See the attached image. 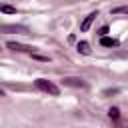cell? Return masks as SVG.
Segmentation results:
<instances>
[{
	"mask_svg": "<svg viewBox=\"0 0 128 128\" xmlns=\"http://www.w3.org/2000/svg\"><path fill=\"white\" fill-rule=\"evenodd\" d=\"M96 16H98L96 12H92V14H88V16L84 18V22L80 24V30H82V32H88V28L92 26V22H94V18H96Z\"/></svg>",
	"mask_w": 128,
	"mask_h": 128,
	"instance_id": "4",
	"label": "cell"
},
{
	"mask_svg": "<svg viewBox=\"0 0 128 128\" xmlns=\"http://www.w3.org/2000/svg\"><path fill=\"white\" fill-rule=\"evenodd\" d=\"M108 116H110L112 120H118V118H120V110H118L116 106H112V108L108 110Z\"/></svg>",
	"mask_w": 128,
	"mask_h": 128,
	"instance_id": "7",
	"label": "cell"
},
{
	"mask_svg": "<svg viewBox=\"0 0 128 128\" xmlns=\"http://www.w3.org/2000/svg\"><path fill=\"white\" fill-rule=\"evenodd\" d=\"M34 86H36L38 90L46 92V94H52V96H58V94H60V88H58L54 82L46 80V78H38V80H34Z\"/></svg>",
	"mask_w": 128,
	"mask_h": 128,
	"instance_id": "1",
	"label": "cell"
},
{
	"mask_svg": "<svg viewBox=\"0 0 128 128\" xmlns=\"http://www.w3.org/2000/svg\"><path fill=\"white\" fill-rule=\"evenodd\" d=\"M62 84H64V86H72V88H86V82H84L82 78H74V76L62 78Z\"/></svg>",
	"mask_w": 128,
	"mask_h": 128,
	"instance_id": "2",
	"label": "cell"
},
{
	"mask_svg": "<svg viewBox=\"0 0 128 128\" xmlns=\"http://www.w3.org/2000/svg\"><path fill=\"white\" fill-rule=\"evenodd\" d=\"M0 10H2L4 14H16V8H14V6H8V4H4Z\"/></svg>",
	"mask_w": 128,
	"mask_h": 128,
	"instance_id": "10",
	"label": "cell"
},
{
	"mask_svg": "<svg viewBox=\"0 0 128 128\" xmlns=\"http://www.w3.org/2000/svg\"><path fill=\"white\" fill-rule=\"evenodd\" d=\"M6 46H8L10 50H16V52H28V54H32V52H34L30 46H24V44H18V42H8Z\"/></svg>",
	"mask_w": 128,
	"mask_h": 128,
	"instance_id": "3",
	"label": "cell"
},
{
	"mask_svg": "<svg viewBox=\"0 0 128 128\" xmlns=\"http://www.w3.org/2000/svg\"><path fill=\"white\" fill-rule=\"evenodd\" d=\"M76 50H78L80 54H90V44H88V42H78V44H76Z\"/></svg>",
	"mask_w": 128,
	"mask_h": 128,
	"instance_id": "6",
	"label": "cell"
},
{
	"mask_svg": "<svg viewBox=\"0 0 128 128\" xmlns=\"http://www.w3.org/2000/svg\"><path fill=\"white\" fill-rule=\"evenodd\" d=\"M2 30H4V32H24L22 26H4Z\"/></svg>",
	"mask_w": 128,
	"mask_h": 128,
	"instance_id": "9",
	"label": "cell"
},
{
	"mask_svg": "<svg viewBox=\"0 0 128 128\" xmlns=\"http://www.w3.org/2000/svg\"><path fill=\"white\" fill-rule=\"evenodd\" d=\"M34 60H40V62H50V56H44V54H36V52H32L30 54Z\"/></svg>",
	"mask_w": 128,
	"mask_h": 128,
	"instance_id": "8",
	"label": "cell"
},
{
	"mask_svg": "<svg viewBox=\"0 0 128 128\" xmlns=\"http://www.w3.org/2000/svg\"><path fill=\"white\" fill-rule=\"evenodd\" d=\"M106 32H108V28H106V26H104V28H102V30H100V32H98V34H100V36H106Z\"/></svg>",
	"mask_w": 128,
	"mask_h": 128,
	"instance_id": "12",
	"label": "cell"
},
{
	"mask_svg": "<svg viewBox=\"0 0 128 128\" xmlns=\"http://www.w3.org/2000/svg\"><path fill=\"white\" fill-rule=\"evenodd\" d=\"M100 44H102V46H118L120 42H118L116 38H110V36H102V38H100Z\"/></svg>",
	"mask_w": 128,
	"mask_h": 128,
	"instance_id": "5",
	"label": "cell"
},
{
	"mask_svg": "<svg viewBox=\"0 0 128 128\" xmlns=\"http://www.w3.org/2000/svg\"><path fill=\"white\" fill-rule=\"evenodd\" d=\"M122 12L128 14V6H120V8H114V10H112V14H122Z\"/></svg>",
	"mask_w": 128,
	"mask_h": 128,
	"instance_id": "11",
	"label": "cell"
}]
</instances>
